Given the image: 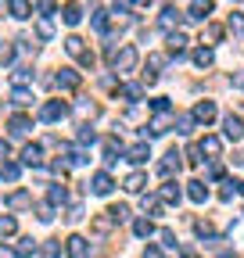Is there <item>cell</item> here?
Wrapping results in <instances>:
<instances>
[{"label":"cell","instance_id":"49","mask_svg":"<svg viewBox=\"0 0 244 258\" xmlns=\"http://www.w3.org/2000/svg\"><path fill=\"white\" fill-rule=\"evenodd\" d=\"M237 190H240V194H244V183H237Z\"/></svg>","mask_w":244,"mask_h":258},{"label":"cell","instance_id":"9","mask_svg":"<svg viewBox=\"0 0 244 258\" xmlns=\"http://www.w3.org/2000/svg\"><path fill=\"white\" fill-rule=\"evenodd\" d=\"M179 158H183V154H179V151L172 147V151L165 154V161H162V165H158V176H165V179H169L172 172H179Z\"/></svg>","mask_w":244,"mask_h":258},{"label":"cell","instance_id":"34","mask_svg":"<svg viewBox=\"0 0 244 258\" xmlns=\"http://www.w3.org/2000/svg\"><path fill=\"white\" fill-rule=\"evenodd\" d=\"M36 36H40V40H50V36H54V25H50V18H43V22L36 25Z\"/></svg>","mask_w":244,"mask_h":258},{"label":"cell","instance_id":"6","mask_svg":"<svg viewBox=\"0 0 244 258\" xmlns=\"http://www.w3.org/2000/svg\"><path fill=\"white\" fill-rule=\"evenodd\" d=\"M179 198H183V190H179L172 179H165L162 190H158V201H162V205H179Z\"/></svg>","mask_w":244,"mask_h":258},{"label":"cell","instance_id":"17","mask_svg":"<svg viewBox=\"0 0 244 258\" xmlns=\"http://www.w3.org/2000/svg\"><path fill=\"white\" fill-rule=\"evenodd\" d=\"M22 161H25V165H40V161H43V147L40 144H29L22 151Z\"/></svg>","mask_w":244,"mask_h":258},{"label":"cell","instance_id":"10","mask_svg":"<svg viewBox=\"0 0 244 258\" xmlns=\"http://www.w3.org/2000/svg\"><path fill=\"white\" fill-rule=\"evenodd\" d=\"M208 15H212V0H191V11H187V18L205 22Z\"/></svg>","mask_w":244,"mask_h":258},{"label":"cell","instance_id":"22","mask_svg":"<svg viewBox=\"0 0 244 258\" xmlns=\"http://www.w3.org/2000/svg\"><path fill=\"white\" fill-rule=\"evenodd\" d=\"M212 61H216V54H212V47H198V50H194V64H198V69H208Z\"/></svg>","mask_w":244,"mask_h":258},{"label":"cell","instance_id":"1","mask_svg":"<svg viewBox=\"0 0 244 258\" xmlns=\"http://www.w3.org/2000/svg\"><path fill=\"white\" fill-rule=\"evenodd\" d=\"M108 61H111V69L115 72H130L133 64H137V47H122V50H115V43H108Z\"/></svg>","mask_w":244,"mask_h":258},{"label":"cell","instance_id":"41","mask_svg":"<svg viewBox=\"0 0 244 258\" xmlns=\"http://www.w3.org/2000/svg\"><path fill=\"white\" fill-rule=\"evenodd\" d=\"M208 179H223V165H219V161H212V165H208Z\"/></svg>","mask_w":244,"mask_h":258},{"label":"cell","instance_id":"28","mask_svg":"<svg viewBox=\"0 0 244 258\" xmlns=\"http://www.w3.org/2000/svg\"><path fill=\"white\" fill-rule=\"evenodd\" d=\"M226 25H230V32H237V36H244V11H233Z\"/></svg>","mask_w":244,"mask_h":258},{"label":"cell","instance_id":"19","mask_svg":"<svg viewBox=\"0 0 244 258\" xmlns=\"http://www.w3.org/2000/svg\"><path fill=\"white\" fill-rule=\"evenodd\" d=\"M118 154H122V144H118L115 137H111V140H104V161H108V165H115Z\"/></svg>","mask_w":244,"mask_h":258},{"label":"cell","instance_id":"25","mask_svg":"<svg viewBox=\"0 0 244 258\" xmlns=\"http://www.w3.org/2000/svg\"><path fill=\"white\" fill-rule=\"evenodd\" d=\"M108 219H111V222H126V219H130V208H126V205H111V208H108Z\"/></svg>","mask_w":244,"mask_h":258},{"label":"cell","instance_id":"31","mask_svg":"<svg viewBox=\"0 0 244 258\" xmlns=\"http://www.w3.org/2000/svg\"><path fill=\"white\" fill-rule=\"evenodd\" d=\"M176 22H179V11H176V8H172V4H169V8H165V11H162V29H172V25H176Z\"/></svg>","mask_w":244,"mask_h":258},{"label":"cell","instance_id":"46","mask_svg":"<svg viewBox=\"0 0 244 258\" xmlns=\"http://www.w3.org/2000/svg\"><path fill=\"white\" fill-rule=\"evenodd\" d=\"M130 4H133V8H137V11H147V8H151V4H155V0H130Z\"/></svg>","mask_w":244,"mask_h":258},{"label":"cell","instance_id":"43","mask_svg":"<svg viewBox=\"0 0 244 258\" xmlns=\"http://www.w3.org/2000/svg\"><path fill=\"white\" fill-rule=\"evenodd\" d=\"M162 244H165V247H176V233H172V230H162Z\"/></svg>","mask_w":244,"mask_h":258},{"label":"cell","instance_id":"11","mask_svg":"<svg viewBox=\"0 0 244 258\" xmlns=\"http://www.w3.org/2000/svg\"><path fill=\"white\" fill-rule=\"evenodd\" d=\"M54 83H57L61 90H76V86H79V72H76V69H61Z\"/></svg>","mask_w":244,"mask_h":258},{"label":"cell","instance_id":"35","mask_svg":"<svg viewBox=\"0 0 244 258\" xmlns=\"http://www.w3.org/2000/svg\"><path fill=\"white\" fill-rule=\"evenodd\" d=\"M36 247H40V244H36L33 237H22V240H18V254H33Z\"/></svg>","mask_w":244,"mask_h":258},{"label":"cell","instance_id":"24","mask_svg":"<svg viewBox=\"0 0 244 258\" xmlns=\"http://www.w3.org/2000/svg\"><path fill=\"white\" fill-rule=\"evenodd\" d=\"M4 205H8V208H25V205H33V198H29L25 190H15V194H11V198H8Z\"/></svg>","mask_w":244,"mask_h":258},{"label":"cell","instance_id":"38","mask_svg":"<svg viewBox=\"0 0 244 258\" xmlns=\"http://www.w3.org/2000/svg\"><path fill=\"white\" fill-rule=\"evenodd\" d=\"M25 83H33V72H29V69H18V72H15V86L22 90Z\"/></svg>","mask_w":244,"mask_h":258},{"label":"cell","instance_id":"23","mask_svg":"<svg viewBox=\"0 0 244 258\" xmlns=\"http://www.w3.org/2000/svg\"><path fill=\"white\" fill-rule=\"evenodd\" d=\"M47 201H50V208H54V205H65V201H69V190L54 183V186L47 190Z\"/></svg>","mask_w":244,"mask_h":258},{"label":"cell","instance_id":"13","mask_svg":"<svg viewBox=\"0 0 244 258\" xmlns=\"http://www.w3.org/2000/svg\"><path fill=\"white\" fill-rule=\"evenodd\" d=\"M126 158L133 161V165H147V158H151V147H147V144H133V147L126 151Z\"/></svg>","mask_w":244,"mask_h":258},{"label":"cell","instance_id":"21","mask_svg":"<svg viewBox=\"0 0 244 258\" xmlns=\"http://www.w3.org/2000/svg\"><path fill=\"white\" fill-rule=\"evenodd\" d=\"M183 47H187V36H183V32H172V36H169V54L183 57Z\"/></svg>","mask_w":244,"mask_h":258},{"label":"cell","instance_id":"36","mask_svg":"<svg viewBox=\"0 0 244 258\" xmlns=\"http://www.w3.org/2000/svg\"><path fill=\"white\" fill-rule=\"evenodd\" d=\"M205 40H208V43H219V40H223V25H208V29H205Z\"/></svg>","mask_w":244,"mask_h":258},{"label":"cell","instance_id":"18","mask_svg":"<svg viewBox=\"0 0 244 258\" xmlns=\"http://www.w3.org/2000/svg\"><path fill=\"white\" fill-rule=\"evenodd\" d=\"M29 129H33V118H29V115H15V118H11V133H15V137H25Z\"/></svg>","mask_w":244,"mask_h":258},{"label":"cell","instance_id":"39","mask_svg":"<svg viewBox=\"0 0 244 258\" xmlns=\"http://www.w3.org/2000/svg\"><path fill=\"white\" fill-rule=\"evenodd\" d=\"M176 125H179V133L187 137L191 129H194V118H191V115H179V118H176Z\"/></svg>","mask_w":244,"mask_h":258},{"label":"cell","instance_id":"7","mask_svg":"<svg viewBox=\"0 0 244 258\" xmlns=\"http://www.w3.org/2000/svg\"><path fill=\"white\" fill-rule=\"evenodd\" d=\"M198 154L219 158V154H223V140H219V137H201V144H198Z\"/></svg>","mask_w":244,"mask_h":258},{"label":"cell","instance_id":"8","mask_svg":"<svg viewBox=\"0 0 244 258\" xmlns=\"http://www.w3.org/2000/svg\"><path fill=\"white\" fill-rule=\"evenodd\" d=\"M212 118H216V101H198L194 104V122H212Z\"/></svg>","mask_w":244,"mask_h":258},{"label":"cell","instance_id":"47","mask_svg":"<svg viewBox=\"0 0 244 258\" xmlns=\"http://www.w3.org/2000/svg\"><path fill=\"white\" fill-rule=\"evenodd\" d=\"M0 258H18V251L15 247H0Z\"/></svg>","mask_w":244,"mask_h":258},{"label":"cell","instance_id":"20","mask_svg":"<svg viewBox=\"0 0 244 258\" xmlns=\"http://www.w3.org/2000/svg\"><path fill=\"white\" fill-rule=\"evenodd\" d=\"M65 50H69L72 57H79V61H83V57L90 54V50L83 47V40H79V36H69V40H65Z\"/></svg>","mask_w":244,"mask_h":258},{"label":"cell","instance_id":"3","mask_svg":"<svg viewBox=\"0 0 244 258\" xmlns=\"http://www.w3.org/2000/svg\"><path fill=\"white\" fill-rule=\"evenodd\" d=\"M223 133H226V140H244V118L240 115H226L223 118Z\"/></svg>","mask_w":244,"mask_h":258},{"label":"cell","instance_id":"16","mask_svg":"<svg viewBox=\"0 0 244 258\" xmlns=\"http://www.w3.org/2000/svg\"><path fill=\"white\" fill-rule=\"evenodd\" d=\"M61 18H65V25H79V18H83V8H79L76 0H72V4H65V8H61Z\"/></svg>","mask_w":244,"mask_h":258},{"label":"cell","instance_id":"2","mask_svg":"<svg viewBox=\"0 0 244 258\" xmlns=\"http://www.w3.org/2000/svg\"><path fill=\"white\" fill-rule=\"evenodd\" d=\"M65 115H69V104H65V101H47V104L40 108V118H43V122H61Z\"/></svg>","mask_w":244,"mask_h":258},{"label":"cell","instance_id":"4","mask_svg":"<svg viewBox=\"0 0 244 258\" xmlns=\"http://www.w3.org/2000/svg\"><path fill=\"white\" fill-rule=\"evenodd\" d=\"M65 251H69V258H90V240H86V237H79V233H72Z\"/></svg>","mask_w":244,"mask_h":258},{"label":"cell","instance_id":"12","mask_svg":"<svg viewBox=\"0 0 244 258\" xmlns=\"http://www.w3.org/2000/svg\"><path fill=\"white\" fill-rule=\"evenodd\" d=\"M187 198H191L194 205H201V201H208V186H205L201 179H191V183H187Z\"/></svg>","mask_w":244,"mask_h":258},{"label":"cell","instance_id":"26","mask_svg":"<svg viewBox=\"0 0 244 258\" xmlns=\"http://www.w3.org/2000/svg\"><path fill=\"white\" fill-rule=\"evenodd\" d=\"M18 230V222H15V215H0V237H11Z\"/></svg>","mask_w":244,"mask_h":258},{"label":"cell","instance_id":"44","mask_svg":"<svg viewBox=\"0 0 244 258\" xmlns=\"http://www.w3.org/2000/svg\"><path fill=\"white\" fill-rule=\"evenodd\" d=\"M36 8H40L43 15H50V11H54V0H36Z\"/></svg>","mask_w":244,"mask_h":258},{"label":"cell","instance_id":"42","mask_svg":"<svg viewBox=\"0 0 244 258\" xmlns=\"http://www.w3.org/2000/svg\"><path fill=\"white\" fill-rule=\"evenodd\" d=\"M54 219V208L50 205H40V222H50Z\"/></svg>","mask_w":244,"mask_h":258},{"label":"cell","instance_id":"14","mask_svg":"<svg viewBox=\"0 0 244 258\" xmlns=\"http://www.w3.org/2000/svg\"><path fill=\"white\" fill-rule=\"evenodd\" d=\"M8 11H11V18H29L33 15V4H29V0H8Z\"/></svg>","mask_w":244,"mask_h":258},{"label":"cell","instance_id":"29","mask_svg":"<svg viewBox=\"0 0 244 258\" xmlns=\"http://www.w3.org/2000/svg\"><path fill=\"white\" fill-rule=\"evenodd\" d=\"M133 233L137 237H151V233H155V226H151V219H137L133 222Z\"/></svg>","mask_w":244,"mask_h":258},{"label":"cell","instance_id":"15","mask_svg":"<svg viewBox=\"0 0 244 258\" xmlns=\"http://www.w3.org/2000/svg\"><path fill=\"white\" fill-rule=\"evenodd\" d=\"M122 186H126L130 194H140V190L147 186V176H144V172L137 169V172H130V176H126V183H122Z\"/></svg>","mask_w":244,"mask_h":258},{"label":"cell","instance_id":"40","mask_svg":"<svg viewBox=\"0 0 244 258\" xmlns=\"http://www.w3.org/2000/svg\"><path fill=\"white\" fill-rule=\"evenodd\" d=\"M233 194H237V183H226V186L219 190V198H223V201H233Z\"/></svg>","mask_w":244,"mask_h":258},{"label":"cell","instance_id":"33","mask_svg":"<svg viewBox=\"0 0 244 258\" xmlns=\"http://www.w3.org/2000/svg\"><path fill=\"white\" fill-rule=\"evenodd\" d=\"M118 93H122V97H130V101H140V97H144V86H137V83H126V86H122Z\"/></svg>","mask_w":244,"mask_h":258},{"label":"cell","instance_id":"30","mask_svg":"<svg viewBox=\"0 0 244 258\" xmlns=\"http://www.w3.org/2000/svg\"><path fill=\"white\" fill-rule=\"evenodd\" d=\"M18 172H22L18 161H4V165H0V176H4V179H18Z\"/></svg>","mask_w":244,"mask_h":258},{"label":"cell","instance_id":"32","mask_svg":"<svg viewBox=\"0 0 244 258\" xmlns=\"http://www.w3.org/2000/svg\"><path fill=\"white\" fill-rule=\"evenodd\" d=\"M40 254H43V258H61V244H57V240H43Z\"/></svg>","mask_w":244,"mask_h":258},{"label":"cell","instance_id":"27","mask_svg":"<svg viewBox=\"0 0 244 258\" xmlns=\"http://www.w3.org/2000/svg\"><path fill=\"white\" fill-rule=\"evenodd\" d=\"M11 104H15V108H29V104H33V93L15 90V93H11Z\"/></svg>","mask_w":244,"mask_h":258},{"label":"cell","instance_id":"48","mask_svg":"<svg viewBox=\"0 0 244 258\" xmlns=\"http://www.w3.org/2000/svg\"><path fill=\"white\" fill-rule=\"evenodd\" d=\"M144 258H162V251H158V247H147V251H144Z\"/></svg>","mask_w":244,"mask_h":258},{"label":"cell","instance_id":"37","mask_svg":"<svg viewBox=\"0 0 244 258\" xmlns=\"http://www.w3.org/2000/svg\"><path fill=\"white\" fill-rule=\"evenodd\" d=\"M90 22H94L97 32H104V29H108V11H94V18H90Z\"/></svg>","mask_w":244,"mask_h":258},{"label":"cell","instance_id":"45","mask_svg":"<svg viewBox=\"0 0 244 258\" xmlns=\"http://www.w3.org/2000/svg\"><path fill=\"white\" fill-rule=\"evenodd\" d=\"M8 154H11V147H8V140H0V165L8 161Z\"/></svg>","mask_w":244,"mask_h":258},{"label":"cell","instance_id":"5","mask_svg":"<svg viewBox=\"0 0 244 258\" xmlns=\"http://www.w3.org/2000/svg\"><path fill=\"white\" fill-rule=\"evenodd\" d=\"M111 186H115V179H111L108 172H94V179H90V190H94L97 198H108Z\"/></svg>","mask_w":244,"mask_h":258}]
</instances>
